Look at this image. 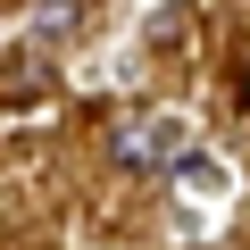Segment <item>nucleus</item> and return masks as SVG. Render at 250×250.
Here are the masks:
<instances>
[{
    "mask_svg": "<svg viewBox=\"0 0 250 250\" xmlns=\"http://www.w3.org/2000/svg\"><path fill=\"white\" fill-rule=\"evenodd\" d=\"M34 100H42V67L17 59V67H9V108H34Z\"/></svg>",
    "mask_w": 250,
    "mask_h": 250,
    "instance_id": "nucleus-2",
    "label": "nucleus"
},
{
    "mask_svg": "<svg viewBox=\"0 0 250 250\" xmlns=\"http://www.w3.org/2000/svg\"><path fill=\"white\" fill-rule=\"evenodd\" d=\"M34 25H42V42L75 34V0H42V9H34Z\"/></svg>",
    "mask_w": 250,
    "mask_h": 250,
    "instance_id": "nucleus-3",
    "label": "nucleus"
},
{
    "mask_svg": "<svg viewBox=\"0 0 250 250\" xmlns=\"http://www.w3.org/2000/svg\"><path fill=\"white\" fill-rule=\"evenodd\" d=\"M184 150H192V125H184V117H167V108L125 117L117 134H108V159H117L125 175H167V167H184Z\"/></svg>",
    "mask_w": 250,
    "mask_h": 250,
    "instance_id": "nucleus-1",
    "label": "nucleus"
}]
</instances>
